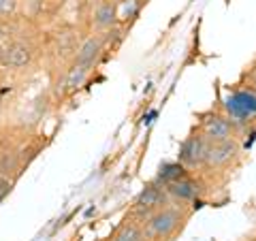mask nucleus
Listing matches in <instances>:
<instances>
[{"label":"nucleus","mask_w":256,"mask_h":241,"mask_svg":"<svg viewBox=\"0 0 256 241\" xmlns=\"http://www.w3.org/2000/svg\"><path fill=\"white\" fill-rule=\"evenodd\" d=\"M184 222H186V212L182 207L169 203L160 207L158 212H154L141 224L146 239H169L173 232H178V228L184 226Z\"/></svg>","instance_id":"obj_1"},{"label":"nucleus","mask_w":256,"mask_h":241,"mask_svg":"<svg viewBox=\"0 0 256 241\" xmlns=\"http://www.w3.org/2000/svg\"><path fill=\"white\" fill-rule=\"evenodd\" d=\"M36 60V47L30 38L15 36L0 50V66L6 70H24L30 68Z\"/></svg>","instance_id":"obj_2"},{"label":"nucleus","mask_w":256,"mask_h":241,"mask_svg":"<svg viewBox=\"0 0 256 241\" xmlns=\"http://www.w3.org/2000/svg\"><path fill=\"white\" fill-rule=\"evenodd\" d=\"M169 203H171V196H169V192H166V186L160 184L158 180H154L141 190V194L137 196V200H134L132 216L137 222H143L154 212H158L160 207H164Z\"/></svg>","instance_id":"obj_3"},{"label":"nucleus","mask_w":256,"mask_h":241,"mask_svg":"<svg viewBox=\"0 0 256 241\" xmlns=\"http://www.w3.org/2000/svg\"><path fill=\"white\" fill-rule=\"evenodd\" d=\"M105 47H107L105 32H92V34H88L84 41L79 43L77 52L73 56V64H79V66H86L92 70L96 64H98Z\"/></svg>","instance_id":"obj_4"},{"label":"nucleus","mask_w":256,"mask_h":241,"mask_svg":"<svg viewBox=\"0 0 256 241\" xmlns=\"http://www.w3.org/2000/svg\"><path fill=\"white\" fill-rule=\"evenodd\" d=\"M210 148V141L203 134H192L180 148V164L184 168H194L205 162V154Z\"/></svg>","instance_id":"obj_5"},{"label":"nucleus","mask_w":256,"mask_h":241,"mask_svg":"<svg viewBox=\"0 0 256 241\" xmlns=\"http://www.w3.org/2000/svg\"><path fill=\"white\" fill-rule=\"evenodd\" d=\"M239 154V143L235 139H226V141H218V143H210L205 154V166L210 168H222L226 166L230 160Z\"/></svg>","instance_id":"obj_6"},{"label":"nucleus","mask_w":256,"mask_h":241,"mask_svg":"<svg viewBox=\"0 0 256 241\" xmlns=\"http://www.w3.org/2000/svg\"><path fill=\"white\" fill-rule=\"evenodd\" d=\"M201 134L210 143L235 139V126H233V122H230L228 118H224V116H207L203 120Z\"/></svg>","instance_id":"obj_7"},{"label":"nucleus","mask_w":256,"mask_h":241,"mask_svg":"<svg viewBox=\"0 0 256 241\" xmlns=\"http://www.w3.org/2000/svg\"><path fill=\"white\" fill-rule=\"evenodd\" d=\"M92 30L94 32H107L118 26V9L116 0H100L92 11Z\"/></svg>","instance_id":"obj_8"},{"label":"nucleus","mask_w":256,"mask_h":241,"mask_svg":"<svg viewBox=\"0 0 256 241\" xmlns=\"http://www.w3.org/2000/svg\"><path fill=\"white\" fill-rule=\"evenodd\" d=\"M201 184L196 180H192L190 175H182V178L173 180L171 184H166V192L173 200H180V203H188V200H194L198 194H201Z\"/></svg>","instance_id":"obj_9"},{"label":"nucleus","mask_w":256,"mask_h":241,"mask_svg":"<svg viewBox=\"0 0 256 241\" xmlns=\"http://www.w3.org/2000/svg\"><path fill=\"white\" fill-rule=\"evenodd\" d=\"M79 32L75 30H60L54 38V52L58 58H73L79 47Z\"/></svg>","instance_id":"obj_10"},{"label":"nucleus","mask_w":256,"mask_h":241,"mask_svg":"<svg viewBox=\"0 0 256 241\" xmlns=\"http://www.w3.org/2000/svg\"><path fill=\"white\" fill-rule=\"evenodd\" d=\"M88 77H90V68L86 66H79V64H70V68H66L64 73V79H62V90L64 94H73L82 88Z\"/></svg>","instance_id":"obj_11"},{"label":"nucleus","mask_w":256,"mask_h":241,"mask_svg":"<svg viewBox=\"0 0 256 241\" xmlns=\"http://www.w3.org/2000/svg\"><path fill=\"white\" fill-rule=\"evenodd\" d=\"M111 241H146V232H143V224L132 220V222H126L122 224L116 235L111 237Z\"/></svg>","instance_id":"obj_12"},{"label":"nucleus","mask_w":256,"mask_h":241,"mask_svg":"<svg viewBox=\"0 0 256 241\" xmlns=\"http://www.w3.org/2000/svg\"><path fill=\"white\" fill-rule=\"evenodd\" d=\"M143 6V0H116V9H118V24H126L134 20L139 15Z\"/></svg>","instance_id":"obj_13"},{"label":"nucleus","mask_w":256,"mask_h":241,"mask_svg":"<svg viewBox=\"0 0 256 241\" xmlns=\"http://www.w3.org/2000/svg\"><path fill=\"white\" fill-rule=\"evenodd\" d=\"M20 13V0H0V22L13 20Z\"/></svg>","instance_id":"obj_14"},{"label":"nucleus","mask_w":256,"mask_h":241,"mask_svg":"<svg viewBox=\"0 0 256 241\" xmlns=\"http://www.w3.org/2000/svg\"><path fill=\"white\" fill-rule=\"evenodd\" d=\"M13 188H15V180H11V178H4V175H0V205L6 200V196L13 192Z\"/></svg>","instance_id":"obj_15"}]
</instances>
